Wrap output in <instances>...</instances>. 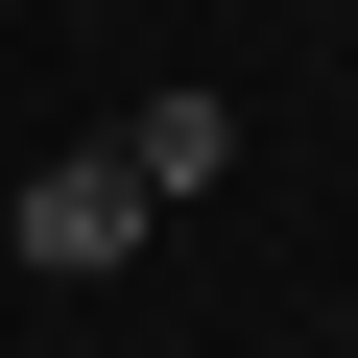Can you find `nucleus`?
Listing matches in <instances>:
<instances>
[{
  "label": "nucleus",
  "mask_w": 358,
  "mask_h": 358,
  "mask_svg": "<svg viewBox=\"0 0 358 358\" xmlns=\"http://www.w3.org/2000/svg\"><path fill=\"white\" fill-rule=\"evenodd\" d=\"M143 215H167L143 167H120V143H72V167H24V215H0V239H24L48 287H96V263H143Z\"/></svg>",
  "instance_id": "1"
},
{
  "label": "nucleus",
  "mask_w": 358,
  "mask_h": 358,
  "mask_svg": "<svg viewBox=\"0 0 358 358\" xmlns=\"http://www.w3.org/2000/svg\"><path fill=\"white\" fill-rule=\"evenodd\" d=\"M120 167H143V192H215V167H239V96H143Z\"/></svg>",
  "instance_id": "2"
}]
</instances>
